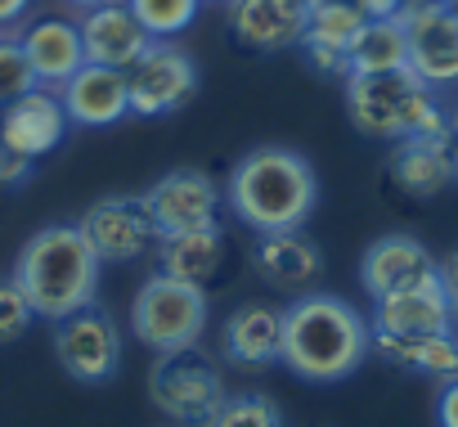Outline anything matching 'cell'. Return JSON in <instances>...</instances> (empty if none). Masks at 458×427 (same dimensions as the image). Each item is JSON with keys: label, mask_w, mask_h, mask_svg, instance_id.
<instances>
[{"label": "cell", "mask_w": 458, "mask_h": 427, "mask_svg": "<svg viewBox=\"0 0 458 427\" xmlns=\"http://www.w3.org/2000/svg\"><path fill=\"white\" fill-rule=\"evenodd\" d=\"M68 126L72 122L64 113V99L55 90H46V86H37L32 95L0 108V144L23 162H37V158L55 153L64 144Z\"/></svg>", "instance_id": "obj_12"}, {"label": "cell", "mask_w": 458, "mask_h": 427, "mask_svg": "<svg viewBox=\"0 0 458 427\" xmlns=\"http://www.w3.org/2000/svg\"><path fill=\"white\" fill-rule=\"evenodd\" d=\"M395 23L409 41V73L422 86H454L458 81V19L445 0H404Z\"/></svg>", "instance_id": "obj_7"}, {"label": "cell", "mask_w": 458, "mask_h": 427, "mask_svg": "<svg viewBox=\"0 0 458 427\" xmlns=\"http://www.w3.org/2000/svg\"><path fill=\"white\" fill-rule=\"evenodd\" d=\"M373 351L369 320L333 297V293H301L284 306V355L301 382H342L351 378Z\"/></svg>", "instance_id": "obj_2"}, {"label": "cell", "mask_w": 458, "mask_h": 427, "mask_svg": "<svg viewBox=\"0 0 458 427\" xmlns=\"http://www.w3.org/2000/svg\"><path fill=\"white\" fill-rule=\"evenodd\" d=\"M409 68V41L404 28L395 19H369L364 32L351 46V77H369V73H395Z\"/></svg>", "instance_id": "obj_24"}, {"label": "cell", "mask_w": 458, "mask_h": 427, "mask_svg": "<svg viewBox=\"0 0 458 427\" xmlns=\"http://www.w3.org/2000/svg\"><path fill=\"white\" fill-rule=\"evenodd\" d=\"M202 5H229V0H202Z\"/></svg>", "instance_id": "obj_39"}, {"label": "cell", "mask_w": 458, "mask_h": 427, "mask_svg": "<svg viewBox=\"0 0 458 427\" xmlns=\"http://www.w3.org/2000/svg\"><path fill=\"white\" fill-rule=\"evenodd\" d=\"M64 113L72 126H117L126 113H131V86H126V73L122 68H104V64H86L64 90Z\"/></svg>", "instance_id": "obj_17"}, {"label": "cell", "mask_w": 458, "mask_h": 427, "mask_svg": "<svg viewBox=\"0 0 458 427\" xmlns=\"http://www.w3.org/2000/svg\"><path fill=\"white\" fill-rule=\"evenodd\" d=\"M220 351L239 369H270L284 355V306L270 302H243L225 315Z\"/></svg>", "instance_id": "obj_15"}, {"label": "cell", "mask_w": 458, "mask_h": 427, "mask_svg": "<svg viewBox=\"0 0 458 427\" xmlns=\"http://www.w3.org/2000/svg\"><path fill=\"white\" fill-rule=\"evenodd\" d=\"M32 324H37V311H32V302L23 297V288H19L14 279H0V346L19 342Z\"/></svg>", "instance_id": "obj_29"}, {"label": "cell", "mask_w": 458, "mask_h": 427, "mask_svg": "<svg viewBox=\"0 0 458 427\" xmlns=\"http://www.w3.org/2000/svg\"><path fill=\"white\" fill-rule=\"evenodd\" d=\"M436 266L440 261L413 235H382L369 243V252L360 261V284L377 302V297H391V293H404V288L436 279Z\"/></svg>", "instance_id": "obj_14"}, {"label": "cell", "mask_w": 458, "mask_h": 427, "mask_svg": "<svg viewBox=\"0 0 458 427\" xmlns=\"http://www.w3.org/2000/svg\"><path fill=\"white\" fill-rule=\"evenodd\" d=\"M81 28V46H86V64H104V68H131L144 50H148V32L140 28V19L126 10V0L117 5H99V10H86V19L77 23Z\"/></svg>", "instance_id": "obj_19"}, {"label": "cell", "mask_w": 458, "mask_h": 427, "mask_svg": "<svg viewBox=\"0 0 458 427\" xmlns=\"http://www.w3.org/2000/svg\"><path fill=\"white\" fill-rule=\"evenodd\" d=\"M99 270H104V261L95 257V248L86 243V235L77 226H46L23 243L10 279L23 288V297L32 302V311L41 320L59 324V320L95 306Z\"/></svg>", "instance_id": "obj_3"}, {"label": "cell", "mask_w": 458, "mask_h": 427, "mask_svg": "<svg viewBox=\"0 0 458 427\" xmlns=\"http://www.w3.org/2000/svg\"><path fill=\"white\" fill-rule=\"evenodd\" d=\"M28 167L32 162H23V158H14L5 144H0V189H5V184H19L23 175H28Z\"/></svg>", "instance_id": "obj_32"}, {"label": "cell", "mask_w": 458, "mask_h": 427, "mask_svg": "<svg viewBox=\"0 0 458 427\" xmlns=\"http://www.w3.org/2000/svg\"><path fill=\"white\" fill-rule=\"evenodd\" d=\"M77 230L86 235L95 257L108 266H126V261L144 257L148 248H157V226H153L140 193H117V198L90 202L86 217L77 221Z\"/></svg>", "instance_id": "obj_9"}, {"label": "cell", "mask_w": 458, "mask_h": 427, "mask_svg": "<svg viewBox=\"0 0 458 427\" xmlns=\"http://www.w3.org/2000/svg\"><path fill=\"white\" fill-rule=\"evenodd\" d=\"M23 55L37 73V81L46 90H64L81 68H86V46H81V28L68 19H37L23 37Z\"/></svg>", "instance_id": "obj_20"}, {"label": "cell", "mask_w": 458, "mask_h": 427, "mask_svg": "<svg viewBox=\"0 0 458 427\" xmlns=\"http://www.w3.org/2000/svg\"><path fill=\"white\" fill-rule=\"evenodd\" d=\"M369 329H373V333H395V337L454 333V306H449V297H445V288H440V275L427 279V284H418V288L377 297Z\"/></svg>", "instance_id": "obj_16"}, {"label": "cell", "mask_w": 458, "mask_h": 427, "mask_svg": "<svg viewBox=\"0 0 458 427\" xmlns=\"http://www.w3.org/2000/svg\"><path fill=\"white\" fill-rule=\"evenodd\" d=\"M225 19L239 46L270 55V50L301 46L310 10H306V0H229Z\"/></svg>", "instance_id": "obj_13"}, {"label": "cell", "mask_w": 458, "mask_h": 427, "mask_svg": "<svg viewBox=\"0 0 458 427\" xmlns=\"http://www.w3.org/2000/svg\"><path fill=\"white\" fill-rule=\"evenodd\" d=\"M373 351L409 373L422 378H458V337L454 333H422V337H395V333H373Z\"/></svg>", "instance_id": "obj_23"}, {"label": "cell", "mask_w": 458, "mask_h": 427, "mask_svg": "<svg viewBox=\"0 0 458 427\" xmlns=\"http://www.w3.org/2000/svg\"><path fill=\"white\" fill-rule=\"evenodd\" d=\"M148 396L157 414L175 427H207L216 409L225 405V382L216 364L193 346V351H171L157 355L148 369Z\"/></svg>", "instance_id": "obj_6"}, {"label": "cell", "mask_w": 458, "mask_h": 427, "mask_svg": "<svg viewBox=\"0 0 458 427\" xmlns=\"http://www.w3.org/2000/svg\"><path fill=\"white\" fill-rule=\"evenodd\" d=\"M198 5H202V0H126V10L140 19V28H144L153 41L180 37V32L198 19Z\"/></svg>", "instance_id": "obj_26"}, {"label": "cell", "mask_w": 458, "mask_h": 427, "mask_svg": "<svg viewBox=\"0 0 458 427\" xmlns=\"http://www.w3.org/2000/svg\"><path fill=\"white\" fill-rule=\"evenodd\" d=\"M436 275H440V288H445V297H449V306L458 311V248L436 266Z\"/></svg>", "instance_id": "obj_31"}, {"label": "cell", "mask_w": 458, "mask_h": 427, "mask_svg": "<svg viewBox=\"0 0 458 427\" xmlns=\"http://www.w3.org/2000/svg\"><path fill=\"white\" fill-rule=\"evenodd\" d=\"M68 5L86 14V10H99V5H117V0H68Z\"/></svg>", "instance_id": "obj_36"}, {"label": "cell", "mask_w": 458, "mask_h": 427, "mask_svg": "<svg viewBox=\"0 0 458 427\" xmlns=\"http://www.w3.org/2000/svg\"><path fill=\"white\" fill-rule=\"evenodd\" d=\"M207 288L198 284H180L171 275H153L144 279V288L131 302V333L153 351V355H171V351H193L207 333Z\"/></svg>", "instance_id": "obj_5"}, {"label": "cell", "mask_w": 458, "mask_h": 427, "mask_svg": "<svg viewBox=\"0 0 458 427\" xmlns=\"http://www.w3.org/2000/svg\"><path fill=\"white\" fill-rule=\"evenodd\" d=\"M207 427H284V409L261 391H243V396H225V405Z\"/></svg>", "instance_id": "obj_27"}, {"label": "cell", "mask_w": 458, "mask_h": 427, "mask_svg": "<svg viewBox=\"0 0 458 427\" xmlns=\"http://www.w3.org/2000/svg\"><path fill=\"white\" fill-rule=\"evenodd\" d=\"M364 23H369V19H364V10H355V5H337V10H310L301 46L342 50V55L351 59V46H355V37L364 32Z\"/></svg>", "instance_id": "obj_25"}, {"label": "cell", "mask_w": 458, "mask_h": 427, "mask_svg": "<svg viewBox=\"0 0 458 427\" xmlns=\"http://www.w3.org/2000/svg\"><path fill=\"white\" fill-rule=\"evenodd\" d=\"M391 180L409 198H436L454 184V135H418L395 140L391 149Z\"/></svg>", "instance_id": "obj_21"}, {"label": "cell", "mask_w": 458, "mask_h": 427, "mask_svg": "<svg viewBox=\"0 0 458 427\" xmlns=\"http://www.w3.org/2000/svg\"><path fill=\"white\" fill-rule=\"evenodd\" d=\"M445 5H449V10H454V19H458V0H445Z\"/></svg>", "instance_id": "obj_38"}, {"label": "cell", "mask_w": 458, "mask_h": 427, "mask_svg": "<svg viewBox=\"0 0 458 427\" xmlns=\"http://www.w3.org/2000/svg\"><path fill=\"white\" fill-rule=\"evenodd\" d=\"M140 198H144L148 217H153V226H157V239L216 226V207H220L216 180H211L207 171H198V167L166 171V175L153 180Z\"/></svg>", "instance_id": "obj_10"}, {"label": "cell", "mask_w": 458, "mask_h": 427, "mask_svg": "<svg viewBox=\"0 0 458 427\" xmlns=\"http://www.w3.org/2000/svg\"><path fill=\"white\" fill-rule=\"evenodd\" d=\"M436 418L440 427H458V378H449L436 396Z\"/></svg>", "instance_id": "obj_30"}, {"label": "cell", "mask_w": 458, "mask_h": 427, "mask_svg": "<svg viewBox=\"0 0 458 427\" xmlns=\"http://www.w3.org/2000/svg\"><path fill=\"white\" fill-rule=\"evenodd\" d=\"M337 5H355L360 10V0H306V10H337Z\"/></svg>", "instance_id": "obj_35"}, {"label": "cell", "mask_w": 458, "mask_h": 427, "mask_svg": "<svg viewBox=\"0 0 458 427\" xmlns=\"http://www.w3.org/2000/svg\"><path fill=\"white\" fill-rule=\"evenodd\" d=\"M55 355L64 364L68 378L95 387V382H108L117 373V360H122V333L117 324L104 315V311H77L68 320H59L55 329Z\"/></svg>", "instance_id": "obj_11"}, {"label": "cell", "mask_w": 458, "mask_h": 427, "mask_svg": "<svg viewBox=\"0 0 458 427\" xmlns=\"http://www.w3.org/2000/svg\"><path fill=\"white\" fill-rule=\"evenodd\" d=\"M157 261H162V275L207 288L220 275V266H225V230L207 226V230L166 235V239H157Z\"/></svg>", "instance_id": "obj_22"}, {"label": "cell", "mask_w": 458, "mask_h": 427, "mask_svg": "<svg viewBox=\"0 0 458 427\" xmlns=\"http://www.w3.org/2000/svg\"><path fill=\"white\" fill-rule=\"evenodd\" d=\"M32 10V0H0V32H5V28H14L23 14Z\"/></svg>", "instance_id": "obj_34"}, {"label": "cell", "mask_w": 458, "mask_h": 427, "mask_svg": "<svg viewBox=\"0 0 458 427\" xmlns=\"http://www.w3.org/2000/svg\"><path fill=\"white\" fill-rule=\"evenodd\" d=\"M346 117L369 140H418L449 135V117L436 104L431 86H422L409 68L346 77Z\"/></svg>", "instance_id": "obj_4"}, {"label": "cell", "mask_w": 458, "mask_h": 427, "mask_svg": "<svg viewBox=\"0 0 458 427\" xmlns=\"http://www.w3.org/2000/svg\"><path fill=\"white\" fill-rule=\"evenodd\" d=\"M454 180H458V144H454Z\"/></svg>", "instance_id": "obj_37"}, {"label": "cell", "mask_w": 458, "mask_h": 427, "mask_svg": "<svg viewBox=\"0 0 458 427\" xmlns=\"http://www.w3.org/2000/svg\"><path fill=\"white\" fill-rule=\"evenodd\" d=\"M126 86L135 117H166L198 95V64L175 41H148V50L126 68Z\"/></svg>", "instance_id": "obj_8"}, {"label": "cell", "mask_w": 458, "mask_h": 427, "mask_svg": "<svg viewBox=\"0 0 458 427\" xmlns=\"http://www.w3.org/2000/svg\"><path fill=\"white\" fill-rule=\"evenodd\" d=\"M37 86L41 81H37L28 55H23V41L19 37H0V108L23 99V95H32Z\"/></svg>", "instance_id": "obj_28"}, {"label": "cell", "mask_w": 458, "mask_h": 427, "mask_svg": "<svg viewBox=\"0 0 458 427\" xmlns=\"http://www.w3.org/2000/svg\"><path fill=\"white\" fill-rule=\"evenodd\" d=\"M454 337H458V311H454Z\"/></svg>", "instance_id": "obj_40"}, {"label": "cell", "mask_w": 458, "mask_h": 427, "mask_svg": "<svg viewBox=\"0 0 458 427\" xmlns=\"http://www.w3.org/2000/svg\"><path fill=\"white\" fill-rule=\"evenodd\" d=\"M225 202L257 235L306 230L319 202V175L306 153L288 144H261L225 175Z\"/></svg>", "instance_id": "obj_1"}, {"label": "cell", "mask_w": 458, "mask_h": 427, "mask_svg": "<svg viewBox=\"0 0 458 427\" xmlns=\"http://www.w3.org/2000/svg\"><path fill=\"white\" fill-rule=\"evenodd\" d=\"M252 275L270 288H315L324 279V252L306 230L261 235L252 248Z\"/></svg>", "instance_id": "obj_18"}, {"label": "cell", "mask_w": 458, "mask_h": 427, "mask_svg": "<svg viewBox=\"0 0 458 427\" xmlns=\"http://www.w3.org/2000/svg\"><path fill=\"white\" fill-rule=\"evenodd\" d=\"M400 5H404V0H360L364 19H395V14H400Z\"/></svg>", "instance_id": "obj_33"}]
</instances>
